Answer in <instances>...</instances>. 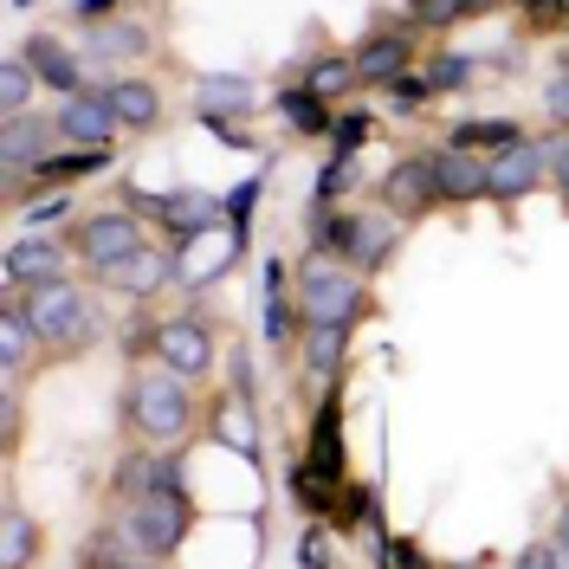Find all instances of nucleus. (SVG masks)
Instances as JSON below:
<instances>
[{
  "instance_id": "7",
  "label": "nucleus",
  "mask_w": 569,
  "mask_h": 569,
  "mask_svg": "<svg viewBox=\"0 0 569 569\" xmlns=\"http://www.w3.org/2000/svg\"><path fill=\"white\" fill-rule=\"evenodd\" d=\"M110 492H117V505L149 498V492H181V460L169 453V447H149V440H137V447L117 460V472H110Z\"/></svg>"
},
{
  "instance_id": "29",
  "label": "nucleus",
  "mask_w": 569,
  "mask_h": 569,
  "mask_svg": "<svg viewBox=\"0 0 569 569\" xmlns=\"http://www.w3.org/2000/svg\"><path fill=\"white\" fill-rule=\"evenodd\" d=\"M91 52H104V59H123V52H149V33H142V27H117V20H98V27H91Z\"/></svg>"
},
{
  "instance_id": "34",
  "label": "nucleus",
  "mask_w": 569,
  "mask_h": 569,
  "mask_svg": "<svg viewBox=\"0 0 569 569\" xmlns=\"http://www.w3.org/2000/svg\"><path fill=\"white\" fill-rule=\"evenodd\" d=\"M330 130H337V156H356V149H362V142H369V130H376V123H369V117H362V110H350V117H337V123H330Z\"/></svg>"
},
{
  "instance_id": "23",
  "label": "nucleus",
  "mask_w": 569,
  "mask_h": 569,
  "mask_svg": "<svg viewBox=\"0 0 569 569\" xmlns=\"http://www.w3.org/2000/svg\"><path fill=\"white\" fill-rule=\"evenodd\" d=\"M525 142V123L518 117H479V123H453V149H518Z\"/></svg>"
},
{
  "instance_id": "27",
  "label": "nucleus",
  "mask_w": 569,
  "mask_h": 569,
  "mask_svg": "<svg viewBox=\"0 0 569 569\" xmlns=\"http://www.w3.org/2000/svg\"><path fill=\"white\" fill-rule=\"evenodd\" d=\"M279 110H284V123L305 130V137H323V130H330V110H323V98L311 91V84H305V91H298V84L279 91Z\"/></svg>"
},
{
  "instance_id": "49",
  "label": "nucleus",
  "mask_w": 569,
  "mask_h": 569,
  "mask_svg": "<svg viewBox=\"0 0 569 569\" xmlns=\"http://www.w3.org/2000/svg\"><path fill=\"white\" fill-rule=\"evenodd\" d=\"M563 27H569V0H563Z\"/></svg>"
},
{
  "instance_id": "10",
  "label": "nucleus",
  "mask_w": 569,
  "mask_h": 569,
  "mask_svg": "<svg viewBox=\"0 0 569 569\" xmlns=\"http://www.w3.org/2000/svg\"><path fill=\"white\" fill-rule=\"evenodd\" d=\"M382 208L395 220H421L427 208H440V181H433V156H408L382 176Z\"/></svg>"
},
{
  "instance_id": "11",
  "label": "nucleus",
  "mask_w": 569,
  "mask_h": 569,
  "mask_svg": "<svg viewBox=\"0 0 569 569\" xmlns=\"http://www.w3.org/2000/svg\"><path fill=\"white\" fill-rule=\"evenodd\" d=\"M59 123V137H71L78 149H104L117 130H123V117H117V104H110V91H78V98H66V110L52 117Z\"/></svg>"
},
{
  "instance_id": "48",
  "label": "nucleus",
  "mask_w": 569,
  "mask_h": 569,
  "mask_svg": "<svg viewBox=\"0 0 569 569\" xmlns=\"http://www.w3.org/2000/svg\"><path fill=\"white\" fill-rule=\"evenodd\" d=\"M123 569H162V563H156V557H130Z\"/></svg>"
},
{
  "instance_id": "9",
  "label": "nucleus",
  "mask_w": 569,
  "mask_h": 569,
  "mask_svg": "<svg viewBox=\"0 0 569 569\" xmlns=\"http://www.w3.org/2000/svg\"><path fill=\"white\" fill-rule=\"evenodd\" d=\"M156 356H162V369H176L188 382H208L213 369V330L201 318H169L156 330Z\"/></svg>"
},
{
  "instance_id": "3",
  "label": "nucleus",
  "mask_w": 569,
  "mask_h": 569,
  "mask_svg": "<svg viewBox=\"0 0 569 569\" xmlns=\"http://www.w3.org/2000/svg\"><path fill=\"white\" fill-rule=\"evenodd\" d=\"M298 318L350 330V323L362 318V272L311 247V259L298 266Z\"/></svg>"
},
{
  "instance_id": "47",
  "label": "nucleus",
  "mask_w": 569,
  "mask_h": 569,
  "mask_svg": "<svg viewBox=\"0 0 569 569\" xmlns=\"http://www.w3.org/2000/svg\"><path fill=\"white\" fill-rule=\"evenodd\" d=\"M557 557H563V569H569V511H563V531H557Z\"/></svg>"
},
{
  "instance_id": "36",
  "label": "nucleus",
  "mask_w": 569,
  "mask_h": 569,
  "mask_svg": "<svg viewBox=\"0 0 569 569\" xmlns=\"http://www.w3.org/2000/svg\"><path fill=\"white\" fill-rule=\"evenodd\" d=\"M415 27H453L460 20V0H408Z\"/></svg>"
},
{
  "instance_id": "19",
  "label": "nucleus",
  "mask_w": 569,
  "mask_h": 569,
  "mask_svg": "<svg viewBox=\"0 0 569 569\" xmlns=\"http://www.w3.org/2000/svg\"><path fill=\"white\" fill-rule=\"evenodd\" d=\"M52 130L59 123H33V117H7V176H27V169H39L46 156H52Z\"/></svg>"
},
{
  "instance_id": "18",
  "label": "nucleus",
  "mask_w": 569,
  "mask_h": 569,
  "mask_svg": "<svg viewBox=\"0 0 569 569\" xmlns=\"http://www.w3.org/2000/svg\"><path fill=\"white\" fill-rule=\"evenodd\" d=\"M208 427H213V440H227L240 460L259 466V427H252V401H247V395L227 389V395H220V401L208 408Z\"/></svg>"
},
{
  "instance_id": "40",
  "label": "nucleus",
  "mask_w": 569,
  "mask_h": 569,
  "mask_svg": "<svg viewBox=\"0 0 569 569\" xmlns=\"http://www.w3.org/2000/svg\"><path fill=\"white\" fill-rule=\"evenodd\" d=\"M266 343H291V311H284V298H266Z\"/></svg>"
},
{
  "instance_id": "42",
  "label": "nucleus",
  "mask_w": 569,
  "mask_h": 569,
  "mask_svg": "<svg viewBox=\"0 0 569 569\" xmlns=\"http://www.w3.org/2000/svg\"><path fill=\"white\" fill-rule=\"evenodd\" d=\"M550 181H557V188L569 194V137L550 142Z\"/></svg>"
},
{
  "instance_id": "30",
  "label": "nucleus",
  "mask_w": 569,
  "mask_h": 569,
  "mask_svg": "<svg viewBox=\"0 0 569 569\" xmlns=\"http://www.w3.org/2000/svg\"><path fill=\"white\" fill-rule=\"evenodd\" d=\"M27 98H33V66L13 52V59L0 66V110H7V117H20V110H27Z\"/></svg>"
},
{
  "instance_id": "33",
  "label": "nucleus",
  "mask_w": 569,
  "mask_h": 569,
  "mask_svg": "<svg viewBox=\"0 0 569 569\" xmlns=\"http://www.w3.org/2000/svg\"><path fill=\"white\" fill-rule=\"evenodd\" d=\"M427 84H433V91H466V84H472V59H466V52H440V59L427 66Z\"/></svg>"
},
{
  "instance_id": "6",
  "label": "nucleus",
  "mask_w": 569,
  "mask_h": 569,
  "mask_svg": "<svg viewBox=\"0 0 569 569\" xmlns=\"http://www.w3.org/2000/svg\"><path fill=\"white\" fill-rule=\"evenodd\" d=\"M142 240V220L130 208H110V213H91V220H78V233H71V252L91 266V272H110V266H123Z\"/></svg>"
},
{
  "instance_id": "26",
  "label": "nucleus",
  "mask_w": 569,
  "mask_h": 569,
  "mask_svg": "<svg viewBox=\"0 0 569 569\" xmlns=\"http://www.w3.org/2000/svg\"><path fill=\"white\" fill-rule=\"evenodd\" d=\"M137 557V543L123 537V525H104V531L84 537V550H78V569H123Z\"/></svg>"
},
{
  "instance_id": "41",
  "label": "nucleus",
  "mask_w": 569,
  "mask_h": 569,
  "mask_svg": "<svg viewBox=\"0 0 569 569\" xmlns=\"http://www.w3.org/2000/svg\"><path fill=\"white\" fill-rule=\"evenodd\" d=\"M511 569H563V557H557V543H525Z\"/></svg>"
},
{
  "instance_id": "14",
  "label": "nucleus",
  "mask_w": 569,
  "mask_h": 569,
  "mask_svg": "<svg viewBox=\"0 0 569 569\" xmlns=\"http://www.w3.org/2000/svg\"><path fill=\"white\" fill-rule=\"evenodd\" d=\"M543 176H550V149H537L531 137L518 142V149H498L492 156V194L498 201H525Z\"/></svg>"
},
{
  "instance_id": "22",
  "label": "nucleus",
  "mask_w": 569,
  "mask_h": 569,
  "mask_svg": "<svg viewBox=\"0 0 569 569\" xmlns=\"http://www.w3.org/2000/svg\"><path fill=\"white\" fill-rule=\"evenodd\" d=\"M33 323H27V311H20V298L7 291V305H0V350H7V389L20 382V369H27V350H33Z\"/></svg>"
},
{
  "instance_id": "13",
  "label": "nucleus",
  "mask_w": 569,
  "mask_h": 569,
  "mask_svg": "<svg viewBox=\"0 0 569 569\" xmlns=\"http://www.w3.org/2000/svg\"><path fill=\"white\" fill-rule=\"evenodd\" d=\"M123 298H156L162 284H181V252H169V247H137L123 266H110L104 272Z\"/></svg>"
},
{
  "instance_id": "17",
  "label": "nucleus",
  "mask_w": 569,
  "mask_h": 569,
  "mask_svg": "<svg viewBox=\"0 0 569 569\" xmlns=\"http://www.w3.org/2000/svg\"><path fill=\"white\" fill-rule=\"evenodd\" d=\"M20 59L33 66V78H39V84H52V91H66V98H78V91H91V84H84V66L71 59V52L59 46V39L33 33L27 46H20Z\"/></svg>"
},
{
  "instance_id": "1",
  "label": "nucleus",
  "mask_w": 569,
  "mask_h": 569,
  "mask_svg": "<svg viewBox=\"0 0 569 569\" xmlns=\"http://www.w3.org/2000/svg\"><path fill=\"white\" fill-rule=\"evenodd\" d=\"M123 421L137 440L149 447H169L194 427V395H188V376L176 369H137L130 389H123Z\"/></svg>"
},
{
  "instance_id": "39",
  "label": "nucleus",
  "mask_w": 569,
  "mask_h": 569,
  "mask_svg": "<svg viewBox=\"0 0 569 569\" xmlns=\"http://www.w3.org/2000/svg\"><path fill=\"white\" fill-rule=\"evenodd\" d=\"M543 110H550V117L569 130V71H557V78L543 84Z\"/></svg>"
},
{
  "instance_id": "38",
  "label": "nucleus",
  "mask_w": 569,
  "mask_h": 569,
  "mask_svg": "<svg viewBox=\"0 0 569 569\" xmlns=\"http://www.w3.org/2000/svg\"><path fill=\"white\" fill-rule=\"evenodd\" d=\"M337 518H343V525H356V518H376V492H369V486H343V498H337Z\"/></svg>"
},
{
  "instance_id": "43",
  "label": "nucleus",
  "mask_w": 569,
  "mask_h": 569,
  "mask_svg": "<svg viewBox=\"0 0 569 569\" xmlns=\"http://www.w3.org/2000/svg\"><path fill=\"white\" fill-rule=\"evenodd\" d=\"M298 569H323V537L305 531V543H298Z\"/></svg>"
},
{
  "instance_id": "32",
  "label": "nucleus",
  "mask_w": 569,
  "mask_h": 569,
  "mask_svg": "<svg viewBox=\"0 0 569 569\" xmlns=\"http://www.w3.org/2000/svg\"><path fill=\"white\" fill-rule=\"evenodd\" d=\"M259 194H266V181H259V176L240 181V188L227 194V240H233V247L247 240V220H252V208H259Z\"/></svg>"
},
{
  "instance_id": "37",
  "label": "nucleus",
  "mask_w": 569,
  "mask_h": 569,
  "mask_svg": "<svg viewBox=\"0 0 569 569\" xmlns=\"http://www.w3.org/2000/svg\"><path fill=\"white\" fill-rule=\"evenodd\" d=\"M350 162H356V156H330V169L318 176V208H330V201L350 188Z\"/></svg>"
},
{
  "instance_id": "46",
  "label": "nucleus",
  "mask_w": 569,
  "mask_h": 569,
  "mask_svg": "<svg viewBox=\"0 0 569 569\" xmlns=\"http://www.w3.org/2000/svg\"><path fill=\"white\" fill-rule=\"evenodd\" d=\"M110 7H117V0H78V20H84V27H91V20H104Z\"/></svg>"
},
{
  "instance_id": "16",
  "label": "nucleus",
  "mask_w": 569,
  "mask_h": 569,
  "mask_svg": "<svg viewBox=\"0 0 569 569\" xmlns=\"http://www.w3.org/2000/svg\"><path fill=\"white\" fill-rule=\"evenodd\" d=\"M305 466H318L323 479H343V395L330 389L311 415V447H305Z\"/></svg>"
},
{
  "instance_id": "28",
  "label": "nucleus",
  "mask_w": 569,
  "mask_h": 569,
  "mask_svg": "<svg viewBox=\"0 0 569 569\" xmlns=\"http://www.w3.org/2000/svg\"><path fill=\"white\" fill-rule=\"evenodd\" d=\"M337 492H343V479H323L318 466H291V498H298V511H330L337 505Z\"/></svg>"
},
{
  "instance_id": "15",
  "label": "nucleus",
  "mask_w": 569,
  "mask_h": 569,
  "mask_svg": "<svg viewBox=\"0 0 569 569\" xmlns=\"http://www.w3.org/2000/svg\"><path fill=\"white\" fill-rule=\"evenodd\" d=\"M408 52H415V33L408 27H389V33H369L350 59H356V78L362 84H395L408 71Z\"/></svg>"
},
{
  "instance_id": "31",
  "label": "nucleus",
  "mask_w": 569,
  "mask_h": 569,
  "mask_svg": "<svg viewBox=\"0 0 569 569\" xmlns=\"http://www.w3.org/2000/svg\"><path fill=\"white\" fill-rule=\"evenodd\" d=\"M350 84H362V78H356V59H343V52H330V59L311 66V91L318 98H343Z\"/></svg>"
},
{
  "instance_id": "21",
  "label": "nucleus",
  "mask_w": 569,
  "mask_h": 569,
  "mask_svg": "<svg viewBox=\"0 0 569 569\" xmlns=\"http://www.w3.org/2000/svg\"><path fill=\"white\" fill-rule=\"evenodd\" d=\"M194 104H201V117H233V110L259 104V91H252V78L213 71V78H194Z\"/></svg>"
},
{
  "instance_id": "25",
  "label": "nucleus",
  "mask_w": 569,
  "mask_h": 569,
  "mask_svg": "<svg viewBox=\"0 0 569 569\" xmlns=\"http://www.w3.org/2000/svg\"><path fill=\"white\" fill-rule=\"evenodd\" d=\"M39 525L20 511V505H7V531H0V569H27L39 557Z\"/></svg>"
},
{
  "instance_id": "12",
  "label": "nucleus",
  "mask_w": 569,
  "mask_h": 569,
  "mask_svg": "<svg viewBox=\"0 0 569 569\" xmlns=\"http://www.w3.org/2000/svg\"><path fill=\"white\" fill-rule=\"evenodd\" d=\"M433 181H440V201L447 208H472V201H486L492 194V162H479L472 149H440L433 156Z\"/></svg>"
},
{
  "instance_id": "45",
  "label": "nucleus",
  "mask_w": 569,
  "mask_h": 569,
  "mask_svg": "<svg viewBox=\"0 0 569 569\" xmlns=\"http://www.w3.org/2000/svg\"><path fill=\"white\" fill-rule=\"evenodd\" d=\"M59 213H66V194H52V201H33V213H27V220H39V227H46V220H59Z\"/></svg>"
},
{
  "instance_id": "5",
  "label": "nucleus",
  "mask_w": 569,
  "mask_h": 569,
  "mask_svg": "<svg viewBox=\"0 0 569 569\" xmlns=\"http://www.w3.org/2000/svg\"><path fill=\"white\" fill-rule=\"evenodd\" d=\"M318 252L343 259V266H356L369 279L395 252V220L389 213H323L318 208Z\"/></svg>"
},
{
  "instance_id": "35",
  "label": "nucleus",
  "mask_w": 569,
  "mask_h": 569,
  "mask_svg": "<svg viewBox=\"0 0 569 569\" xmlns=\"http://www.w3.org/2000/svg\"><path fill=\"white\" fill-rule=\"evenodd\" d=\"M389 98L401 110H415V104H427V98H433V84H427V71H401V78L389 84Z\"/></svg>"
},
{
  "instance_id": "8",
  "label": "nucleus",
  "mask_w": 569,
  "mask_h": 569,
  "mask_svg": "<svg viewBox=\"0 0 569 569\" xmlns=\"http://www.w3.org/2000/svg\"><path fill=\"white\" fill-rule=\"evenodd\" d=\"M66 252L71 240H52V233H20L7 259H0V272H7V291H33L46 279H66Z\"/></svg>"
},
{
  "instance_id": "44",
  "label": "nucleus",
  "mask_w": 569,
  "mask_h": 569,
  "mask_svg": "<svg viewBox=\"0 0 569 569\" xmlns=\"http://www.w3.org/2000/svg\"><path fill=\"white\" fill-rule=\"evenodd\" d=\"M389 563H395V569H427L415 543H389Z\"/></svg>"
},
{
  "instance_id": "4",
  "label": "nucleus",
  "mask_w": 569,
  "mask_h": 569,
  "mask_svg": "<svg viewBox=\"0 0 569 569\" xmlns=\"http://www.w3.org/2000/svg\"><path fill=\"white\" fill-rule=\"evenodd\" d=\"M117 525H123V537L137 543V557H156V563H169L181 543H188L194 505H188V492H149V498H130Z\"/></svg>"
},
{
  "instance_id": "2",
  "label": "nucleus",
  "mask_w": 569,
  "mask_h": 569,
  "mask_svg": "<svg viewBox=\"0 0 569 569\" xmlns=\"http://www.w3.org/2000/svg\"><path fill=\"white\" fill-rule=\"evenodd\" d=\"M20 298V311H27V323H33V337L46 343V350H84L104 323H98V311L84 305V291L71 279H46L33 284V291H13Z\"/></svg>"
},
{
  "instance_id": "50",
  "label": "nucleus",
  "mask_w": 569,
  "mask_h": 569,
  "mask_svg": "<svg viewBox=\"0 0 569 569\" xmlns=\"http://www.w3.org/2000/svg\"><path fill=\"white\" fill-rule=\"evenodd\" d=\"M563 66H569V39H563Z\"/></svg>"
},
{
  "instance_id": "20",
  "label": "nucleus",
  "mask_w": 569,
  "mask_h": 569,
  "mask_svg": "<svg viewBox=\"0 0 569 569\" xmlns=\"http://www.w3.org/2000/svg\"><path fill=\"white\" fill-rule=\"evenodd\" d=\"M104 91L117 104V117H123V130H156L162 123V91L149 78H110Z\"/></svg>"
},
{
  "instance_id": "24",
  "label": "nucleus",
  "mask_w": 569,
  "mask_h": 569,
  "mask_svg": "<svg viewBox=\"0 0 569 569\" xmlns=\"http://www.w3.org/2000/svg\"><path fill=\"white\" fill-rule=\"evenodd\" d=\"M343 356H350V330H337V323H305V369H311V376H337Z\"/></svg>"
}]
</instances>
